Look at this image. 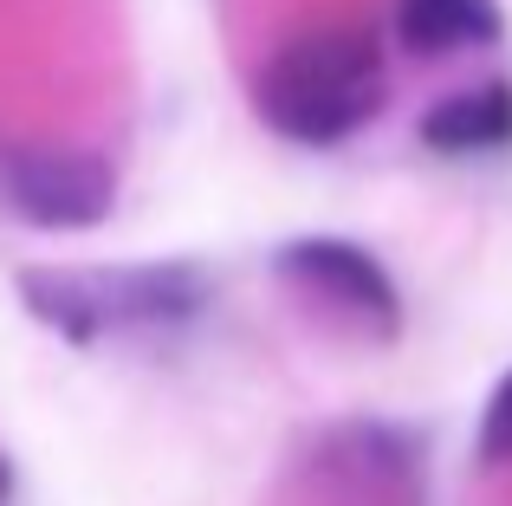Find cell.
Wrapping results in <instances>:
<instances>
[{
    "label": "cell",
    "mask_w": 512,
    "mask_h": 506,
    "mask_svg": "<svg viewBox=\"0 0 512 506\" xmlns=\"http://www.w3.org/2000/svg\"><path fill=\"white\" fill-rule=\"evenodd\" d=\"M389 98V65L383 46L357 26H331V33H305L266 59L253 78V111L273 137L299 143V150H331V143L357 137Z\"/></svg>",
    "instance_id": "7a4b0ae2"
},
{
    "label": "cell",
    "mask_w": 512,
    "mask_h": 506,
    "mask_svg": "<svg viewBox=\"0 0 512 506\" xmlns=\"http://www.w3.org/2000/svg\"><path fill=\"white\" fill-rule=\"evenodd\" d=\"M480 468H506L512 461V370L500 383H493V396H487V409H480Z\"/></svg>",
    "instance_id": "52a82bcc"
},
{
    "label": "cell",
    "mask_w": 512,
    "mask_h": 506,
    "mask_svg": "<svg viewBox=\"0 0 512 506\" xmlns=\"http://www.w3.org/2000/svg\"><path fill=\"white\" fill-rule=\"evenodd\" d=\"M500 33H506V20L493 0H396V39L415 59L500 46Z\"/></svg>",
    "instance_id": "8992f818"
},
{
    "label": "cell",
    "mask_w": 512,
    "mask_h": 506,
    "mask_svg": "<svg viewBox=\"0 0 512 506\" xmlns=\"http://www.w3.org/2000/svg\"><path fill=\"white\" fill-rule=\"evenodd\" d=\"M7 494H13V461L0 455V506H7Z\"/></svg>",
    "instance_id": "ba28073f"
},
{
    "label": "cell",
    "mask_w": 512,
    "mask_h": 506,
    "mask_svg": "<svg viewBox=\"0 0 512 506\" xmlns=\"http://www.w3.org/2000/svg\"><path fill=\"white\" fill-rule=\"evenodd\" d=\"M0 202L39 234H85L104 228L117 208V169L98 150H52L13 143L0 150Z\"/></svg>",
    "instance_id": "3957f363"
},
{
    "label": "cell",
    "mask_w": 512,
    "mask_h": 506,
    "mask_svg": "<svg viewBox=\"0 0 512 506\" xmlns=\"http://www.w3.org/2000/svg\"><path fill=\"white\" fill-rule=\"evenodd\" d=\"M26 318L65 344H104L124 331H182L208 312L214 279L195 260H143V266H20L13 273Z\"/></svg>",
    "instance_id": "6da1fadb"
},
{
    "label": "cell",
    "mask_w": 512,
    "mask_h": 506,
    "mask_svg": "<svg viewBox=\"0 0 512 506\" xmlns=\"http://www.w3.org/2000/svg\"><path fill=\"white\" fill-rule=\"evenodd\" d=\"M415 137L428 143L435 156H493L512 150V85L506 78H487V85L448 91L422 111Z\"/></svg>",
    "instance_id": "5b68a950"
},
{
    "label": "cell",
    "mask_w": 512,
    "mask_h": 506,
    "mask_svg": "<svg viewBox=\"0 0 512 506\" xmlns=\"http://www.w3.org/2000/svg\"><path fill=\"white\" fill-rule=\"evenodd\" d=\"M273 273L286 286L325 299L331 312H344L350 325H363L370 338H396L402 331V292L389 279V266L370 247L338 241V234H299L273 253Z\"/></svg>",
    "instance_id": "277c9868"
}]
</instances>
